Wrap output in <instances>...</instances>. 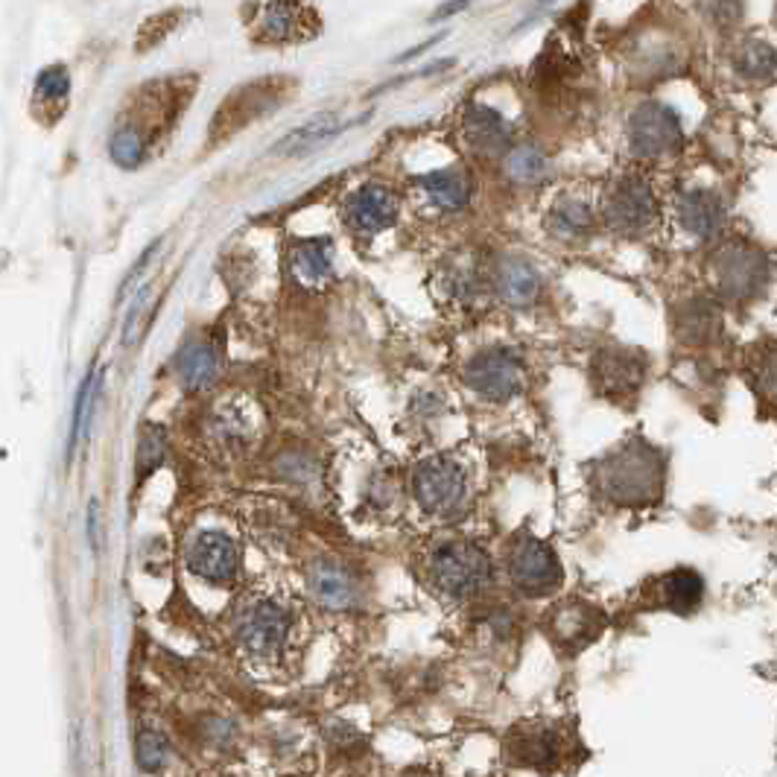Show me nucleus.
<instances>
[{
    "label": "nucleus",
    "instance_id": "f257e3e1",
    "mask_svg": "<svg viewBox=\"0 0 777 777\" xmlns=\"http://www.w3.org/2000/svg\"><path fill=\"white\" fill-rule=\"evenodd\" d=\"M593 485L617 505H652L664 494V457L650 441H625L593 466Z\"/></svg>",
    "mask_w": 777,
    "mask_h": 777
},
{
    "label": "nucleus",
    "instance_id": "f03ea898",
    "mask_svg": "<svg viewBox=\"0 0 777 777\" xmlns=\"http://www.w3.org/2000/svg\"><path fill=\"white\" fill-rule=\"evenodd\" d=\"M710 275L725 301L746 305L760 296L769 284V257L752 243H725L710 257Z\"/></svg>",
    "mask_w": 777,
    "mask_h": 777
},
{
    "label": "nucleus",
    "instance_id": "7ed1b4c3",
    "mask_svg": "<svg viewBox=\"0 0 777 777\" xmlns=\"http://www.w3.org/2000/svg\"><path fill=\"white\" fill-rule=\"evenodd\" d=\"M293 89V82L284 80V76H266V80L246 82L243 89L232 91L225 96V103L219 105L217 117H214V126H211V141L219 144L225 137L237 135L241 129H246L249 123L260 121L269 112H275L284 100H287V91Z\"/></svg>",
    "mask_w": 777,
    "mask_h": 777
},
{
    "label": "nucleus",
    "instance_id": "20e7f679",
    "mask_svg": "<svg viewBox=\"0 0 777 777\" xmlns=\"http://www.w3.org/2000/svg\"><path fill=\"white\" fill-rule=\"evenodd\" d=\"M433 582L450 596H471L491 582V559L471 544L441 546L433 559Z\"/></svg>",
    "mask_w": 777,
    "mask_h": 777
},
{
    "label": "nucleus",
    "instance_id": "39448f33",
    "mask_svg": "<svg viewBox=\"0 0 777 777\" xmlns=\"http://www.w3.org/2000/svg\"><path fill=\"white\" fill-rule=\"evenodd\" d=\"M684 141L678 114L664 103L637 105L628 117V146L637 159H661L675 153Z\"/></svg>",
    "mask_w": 777,
    "mask_h": 777
},
{
    "label": "nucleus",
    "instance_id": "423d86ee",
    "mask_svg": "<svg viewBox=\"0 0 777 777\" xmlns=\"http://www.w3.org/2000/svg\"><path fill=\"white\" fill-rule=\"evenodd\" d=\"M509 579L523 596H546L561 587V564L538 538H521L509 555Z\"/></svg>",
    "mask_w": 777,
    "mask_h": 777
},
{
    "label": "nucleus",
    "instance_id": "0eeeda50",
    "mask_svg": "<svg viewBox=\"0 0 777 777\" xmlns=\"http://www.w3.org/2000/svg\"><path fill=\"white\" fill-rule=\"evenodd\" d=\"M609 228L620 234H641L655 223L657 202L650 182L641 176H625L611 187L602 205Z\"/></svg>",
    "mask_w": 777,
    "mask_h": 777
},
{
    "label": "nucleus",
    "instance_id": "6e6552de",
    "mask_svg": "<svg viewBox=\"0 0 777 777\" xmlns=\"http://www.w3.org/2000/svg\"><path fill=\"white\" fill-rule=\"evenodd\" d=\"M466 384L473 392L482 395L485 401L503 403L521 392L523 366L512 351L505 348H491V351L477 354L466 369Z\"/></svg>",
    "mask_w": 777,
    "mask_h": 777
},
{
    "label": "nucleus",
    "instance_id": "1a4fd4ad",
    "mask_svg": "<svg viewBox=\"0 0 777 777\" xmlns=\"http://www.w3.org/2000/svg\"><path fill=\"white\" fill-rule=\"evenodd\" d=\"M289 614L273 600H257L243 609L237 617V637L243 650H249L255 657H275L280 646L287 643L289 634Z\"/></svg>",
    "mask_w": 777,
    "mask_h": 777
},
{
    "label": "nucleus",
    "instance_id": "9d476101",
    "mask_svg": "<svg viewBox=\"0 0 777 777\" xmlns=\"http://www.w3.org/2000/svg\"><path fill=\"white\" fill-rule=\"evenodd\" d=\"M416 500L427 512H450L466 494V473L457 462L439 457L427 459L425 466L416 468L412 477Z\"/></svg>",
    "mask_w": 777,
    "mask_h": 777
},
{
    "label": "nucleus",
    "instance_id": "9b49d317",
    "mask_svg": "<svg viewBox=\"0 0 777 777\" xmlns=\"http://www.w3.org/2000/svg\"><path fill=\"white\" fill-rule=\"evenodd\" d=\"M319 32V18L307 0H273L266 3L255 39L260 44H289L313 39Z\"/></svg>",
    "mask_w": 777,
    "mask_h": 777
},
{
    "label": "nucleus",
    "instance_id": "f8f14e48",
    "mask_svg": "<svg viewBox=\"0 0 777 777\" xmlns=\"http://www.w3.org/2000/svg\"><path fill=\"white\" fill-rule=\"evenodd\" d=\"M643 377H646L643 354L628 351V348H602L593 357V384L614 401L637 392L643 386Z\"/></svg>",
    "mask_w": 777,
    "mask_h": 777
},
{
    "label": "nucleus",
    "instance_id": "ddd939ff",
    "mask_svg": "<svg viewBox=\"0 0 777 777\" xmlns=\"http://www.w3.org/2000/svg\"><path fill=\"white\" fill-rule=\"evenodd\" d=\"M237 544L223 532H200L187 546V568L211 585H228L237 576Z\"/></svg>",
    "mask_w": 777,
    "mask_h": 777
},
{
    "label": "nucleus",
    "instance_id": "4468645a",
    "mask_svg": "<svg viewBox=\"0 0 777 777\" xmlns=\"http://www.w3.org/2000/svg\"><path fill=\"white\" fill-rule=\"evenodd\" d=\"M550 623H546V632L559 643L561 650L568 652H579L585 650L587 643H593L602 634V625H605V617L602 611H596L587 602H568L550 614Z\"/></svg>",
    "mask_w": 777,
    "mask_h": 777
},
{
    "label": "nucleus",
    "instance_id": "2eb2a0df",
    "mask_svg": "<svg viewBox=\"0 0 777 777\" xmlns=\"http://www.w3.org/2000/svg\"><path fill=\"white\" fill-rule=\"evenodd\" d=\"M725 202L716 196L714 191H705V187H696V191H684L678 196V223L682 228H687L693 237H702V241H714L716 234L725 228Z\"/></svg>",
    "mask_w": 777,
    "mask_h": 777
},
{
    "label": "nucleus",
    "instance_id": "dca6fc26",
    "mask_svg": "<svg viewBox=\"0 0 777 777\" xmlns=\"http://www.w3.org/2000/svg\"><path fill=\"white\" fill-rule=\"evenodd\" d=\"M650 587V596H655L652 605L675 611V614H693L705 602V579L689 568L673 570V573L655 579Z\"/></svg>",
    "mask_w": 777,
    "mask_h": 777
},
{
    "label": "nucleus",
    "instance_id": "f3484780",
    "mask_svg": "<svg viewBox=\"0 0 777 777\" xmlns=\"http://www.w3.org/2000/svg\"><path fill=\"white\" fill-rule=\"evenodd\" d=\"M348 219L366 234L384 232L398 219V200L389 187L366 185L348 200Z\"/></svg>",
    "mask_w": 777,
    "mask_h": 777
},
{
    "label": "nucleus",
    "instance_id": "a211bd4d",
    "mask_svg": "<svg viewBox=\"0 0 777 777\" xmlns=\"http://www.w3.org/2000/svg\"><path fill=\"white\" fill-rule=\"evenodd\" d=\"M512 763L532 766V769H555L564 757V737L555 728H532L526 734L509 737Z\"/></svg>",
    "mask_w": 777,
    "mask_h": 777
},
{
    "label": "nucleus",
    "instance_id": "6ab92c4d",
    "mask_svg": "<svg viewBox=\"0 0 777 777\" xmlns=\"http://www.w3.org/2000/svg\"><path fill=\"white\" fill-rule=\"evenodd\" d=\"M466 141L477 155H500L512 144V132L494 109L471 105L466 114Z\"/></svg>",
    "mask_w": 777,
    "mask_h": 777
},
{
    "label": "nucleus",
    "instance_id": "aec40b11",
    "mask_svg": "<svg viewBox=\"0 0 777 777\" xmlns=\"http://www.w3.org/2000/svg\"><path fill=\"white\" fill-rule=\"evenodd\" d=\"M722 328V313L716 307L714 298L696 296L684 301L675 313V334L682 337V343H710Z\"/></svg>",
    "mask_w": 777,
    "mask_h": 777
},
{
    "label": "nucleus",
    "instance_id": "412c9836",
    "mask_svg": "<svg viewBox=\"0 0 777 777\" xmlns=\"http://www.w3.org/2000/svg\"><path fill=\"white\" fill-rule=\"evenodd\" d=\"M307 582H310V593L325 609H351L354 596H357L348 570L334 564V561H316L310 568V579Z\"/></svg>",
    "mask_w": 777,
    "mask_h": 777
},
{
    "label": "nucleus",
    "instance_id": "4be33fe9",
    "mask_svg": "<svg viewBox=\"0 0 777 777\" xmlns=\"http://www.w3.org/2000/svg\"><path fill=\"white\" fill-rule=\"evenodd\" d=\"M330 241H301L289 249V273L301 287L319 289L330 278Z\"/></svg>",
    "mask_w": 777,
    "mask_h": 777
},
{
    "label": "nucleus",
    "instance_id": "5701e85b",
    "mask_svg": "<svg viewBox=\"0 0 777 777\" xmlns=\"http://www.w3.org/2000/svg\"><path fill=\"white\" fill-rule=\"evenodd\" d=\"M176 371L178 380L187 386V389H205L208 384H214V377L219 371V357L217 351L211 348L208 343H187L182 348V354L176 357Z\"/></svg>",
    "mask_w": 777,
    "mask_h": 777
},
{
    "label": "nucleus",
    "instance_id": "b1692460",
    "mask_svg": "<svg viewBox=\"0 0 777 777\" xmlns=\"http://www.w3.org/2000/svg\"><path fill=\"white\" fill-rule=\"evenodd\" d=\"M421 187L430 193V200L444 211L466 208L471 200V182L462 170H436L421 176Z\"/></svg>",
    "mask_w": 777,
    "mask_h": 777
},
{
    "label": "nucleus",
    "instance_id": "393cba45",
    "mask_svg": "<svg viewBox=\"0 0 777 777\" xmlns=\"http://www.w3.org/2000/svg\"><path fill=\"white\" fill-rule=\"evenodd\" d=\"M339 129H343V123H339L337 114H319V117L307 121L305 126L293 129V132H289V135L275 146V153L305 155L310 153V150H316V146L325 144V141H330L334 135H339Z\"/></svg>",
    "mask_w": 777,
    "mask_h": 777
},
{
    "label": "nucleus",
    "instance_id": "a878e982",
    "mask_svg": "<svg viewBox=\"0 0 777 777\" xmlns=\"http://www.w3.org/2000/svg\"><path fill=\"white\" fill-rule=\"evenodd\" d=\"M498 289L509 305H529L538 296L541 280L526 260H503L498 266Z\"/></svg>",
    "mask_w": 777,
    "mask_h": 777
},
{
    "label": "nucleus",
    "instance_id": "bb28decb",
    "mask_svg": "<svg viewBox=\"0 0 777 777\" xmlns=\"http://www.w3.org/2000/svg\"><path fill=\"white\" fill-rule=\"evenodd\" d=\"M591 208L579 200H561L553 208V214H550V232L559 241H579V237H585L591 232Z\"/></svg>",
    "mask_w": 777,
    "mask_h": 777
},
{
    "label": "nucleus",
    "instance_id": "cd10ccee",
    "mask_svg": "<svg viewBox=\"0 0 777 777\" xmlns=\"http://www.w3.org/2000/svg\"><path fill=\"white\" fill-rule=\"evenodd\" d=\"M737 71L748 80H771L777 73V50L769 41L748 39L737 53Z\"/></svg>",
    "mask_w": 777,
    "mask_h": 777
},
{
    "label": "nucleus",
    "instance_id": "c85d7f7f",
    "mask_svg": "<svg viewBox=\"0 0 777 777\" xmlns=\"http://www.w3.org/2000/svg\"><path fill=\"white\" fill-rule=\"evenodd\" d=\"M68 96H71V76L64 71L62 64H50L39 73L35 80V89H32V103L35 105H57L59 114L64 112L68 105Z\"/></svg>",
    "mask_w": 777,
    "mask_h": 777
},
{
    "label": "nucleus",
    "instance_id": "c756f323",
    "mask_svg": "<svg viewBox=\"0 0 777 777\" xmlns=\"http://www.w3.org/2000/svg\"><path fill=\"white\" fill-rule=\"evenodd\" d=\"M505 170L514 182L521 185H532V182H541L546 176V159L538 146H514L509 153V161H505Z\"/></svg>",
    "mask_w": 777,
    "mask_h": 777
},
{
    "label": "nucleus",
    "instance_id": "7c9ffc66",
    "mask_svg": "<svg viewBox=\"0 0 777 777\" xmlns=\"http://www.w3.org/2000/svg\"><path fill=\"white\" fill-rule=\"evenodd\" d=\"M164 453H167V430L150 425L141 436V444H137V480L150 477L164 462Z\"/></svg>",
    "mask_w": 777,
    "mask_h": 777
},
{
    "label": "nucleus",
    "instance_id": "2f4dec72",
    "mask_svg": "<svg viewBox=\"0 0 777 777\" xmlns=\"http://www.w3.org/2000/svg\"><path fill=\"white\" fill-rule=\"evenodd\" d=\"M170 760V743L161 730L146 728L137 734V766L144 771L164 769Z\"/></svg>",
    "mask_w": 777,
    "mask_h": 777
},
{
    "label": "nucleus",
    "instance_id": "473e14b6",
    "mask_svg": "<svg viewBox=\"0 0 777 777\" xmlns=\"http://www.w3.org/2000/svg\"><path fill=\"white\" fill-rule=\"evenodd\" d=\"M182 18H185L182 9H170V12H159V16H153L144 27H141V32H137L135 48L141 50V53H146L150 48L161 44V39H167L170 32L176 30Z\"/></svg>",
    "mask_w": 777,
    "mask_h": 777
},
{
    "label": "nucleus",
    "instance_id": "72a5a7b5",
    "mask_svg": "<svg viewBox=\"0 0 777 777\" xmlns=\"http://www.w3.org/2000/svg\"><path fill=\"white\" fill-rule=\"evenodd\" d=\"M754 377H757V386H760L763 392L769 395L771 401H777V343L766 345V348L757 354Z\"/></svg>",
    "mask_w": 777,
    "mask_h": 777
},
{
    "label": "nucleus",
    "instance_id": "f704fd0d",
    "mask_svg": "<svg viewBox=\"0 0 777 777\" xmlns=\"http://www.w3.org/2000/svg\"><path fill=\"white\" fill-rule=\"evenodd\" d=\"M94 375H89V380L82 384V392L80 398H76V409H73V425H71V444H68V457H71L73 444H76V439L82 436V427H85V416H89V407H91V395H94Z\"/></svg>",
    "mask_w": 777,
    "mask_h": 777
},
{
    "label": "nucleus",
    "instance_id": "c9c22d12",
    "mask_svg": "<svg viewBox=\"0 0 777 777\" xmlns=\"http://www.w3.org/2000/svg\"><path fill=\"white\" fill-rule=\"evenodd\" d=\"M473 0H450V3H444V7H439L433 12V18L430 21H444V18H453L457 12H462V9L471 7Z\"/></svg>",
    "mask_w": 777,
    "mask_h": 777
},
{
    "label": "nucleus",
    "instance_id": "e433bc0d",
    "mask_svg": "<svg viewBox=\"0 0 777 777\" xmlns=\"http://www.w3.org/2000/svg\"><path fill=\"white\" fill-rule=\"evenodd\" d=\"M436 41H441V35H433V39H427L425 44H418V48H412V50H409V53H403V57H398V62H409V59H416L418 53H425L427 48H433Z\"/></svg>",
    "mask_w": 777,
    "mask_h": 777
},
{
    "label": "nucleus",
    "instance_id": "4c0bfd02",
    "mask_svg": "<svg viewBox=\"0 0 777 777\" xmlns=\"http://www.w3.org/2000/svg\"><path fill=\"white\" fill-rule=\"evenodd\" d=\"M89 526H91V544L94 546H100V526H96V503H91V509H89Z\"/></svg>",
    "mask_w": 777,
    "mask_h": 777
}]
</instances>
